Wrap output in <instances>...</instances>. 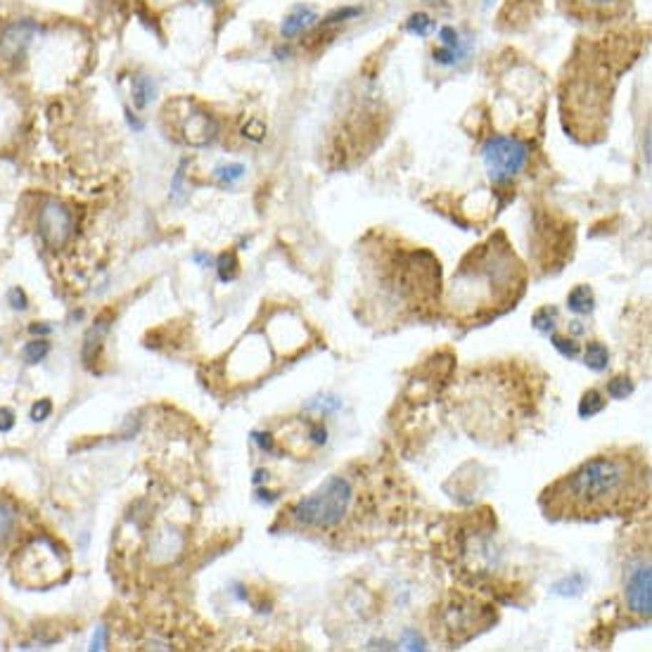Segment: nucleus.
<instances>
[{"label": "nucleus", "instance_id": "f257e3e1", "mask_svg": "<svg viewBox=\"0 0 652 652\" xmlns=\"http://www.w3.org/2000/svg\"><path fill=\"white\" fill-rule=\"evenodd\" d=\"M648 501V465L631 451H612L591 458L553 481L541 506L553 520H598L624 515Z\"/></svg>", "mask_w": 652, "mask_h": 652}, {"label": "nucleus", "instance_id": "f03ea898", "mask_svg": "<svg viewBox=\"0 0 652 652\" xmlns=\"http://www.w3.org/2000/svg\"><path fill=\"white\" fill-rule=\"evenodd\" d=\"M522 287L524 273L520 259L506 242L498 247L496 240H491L465 256L451 283L448 306L463 318L496 316L503 309L515 306Z\"/></svg>", "mask_w": 652, "mask_h": 652}, {"label": "nucleus", "instance_id": "7ed1b4c3", "mask_svg": "<svg viewBox=\"0 0 652 652\" xmlns=\"http://www.w3.org/2000/svg\"><path fill=\"white\" fill-rule=\"evenodd\" d=\"M353 488L342 474H332L292 508V520L304 529H332L349 513Z\"/></svg>", "mask_w": 652, "mask_h": 652}, {"label": "nucleus", "instance_id": "20e7f679", "mask_svg": "<svg viewBox=\"0 0 652 652\" xmlns=\"http://www.w3.org/2000/svg\"><path fill=\"white\" fill-rule=\"evenodd\" d=\"M481 154H484V166H486L488 176H491V181L506 183L527 166L529 145L517 138L493 136L486 140Z\"/></svg>", "mask_w": 652, "mask_h": 652}, {"label": "nucleus", "instance_id": "39448f33", "mask_svg": "<svg viewBox=\"0 0 652 652\" xmlns=\"http://www.w3.org/2000/svg\"><path fill=\"white\" fill-rule=\"evenodd\" d=\"M39 235L50 249H62L74 235V214L66 204L48 199L39 211Z\"/></svg>", "mask_w": 652, "mask_h": 652}, {"label": "nucleus", "instance_id": "423d86ee", "mask_svg": "<svg viewBox=\"0 0 652 652\" xmlns=\"http://www.w3.org/2000/svg\"><path fill=\"white\" fill-rule=\"evenodd\" d=\"M39 34L41 24L31 17H21L5 24L0 29V57L5 62H21Z\"/></svg>", "mask_w": 652, "mask_h": 652}, {"label": "nucleus", "instance_id": "0eeeda50", "mask_svg": "<svg viewBox=\"0 0 652 652\" xmlns=\"http://www.w3.org/2000/svg\"><path fill=\"white\" fill-rule=\"evenodd\" d=\"M652 572H650V565H638L631 572L626 581V605L628 610L633 614H638V617H650L652 612Z\"/></svg>", "mask_w": 652, "mask_h": 652}, {"label": "nucleus", "instance_id": "6e6552de", "mask_svg": "<svg viewBox=\"0 0 652 652\" xmlns=\"http://www.w3.org/2000/svg\"><path fill=\"white\" fill-rule=\"evenodd\" d=\"M560 5L576 19H612L624 12L626 0H560Z\"/></svg>", "mask_w": 652, "mask_h": 652}, {"label": "nucleus", "instance_id": "1a4fd4ad", "mask_svg": "<svg viewBox=\"0 0 652 652\" xmlns=\"http://www.w3.org/2000/svg\"><path fill=\"white\" fill-rule=\"evenodd\" d=\"M181 133H183L185 143H190L195 147L209 145L214 136H216V121H214V116L209 112L192 109V112H188V116L183 119Z\"/></svg>", "mask_w": 652, "mask_h": 652}, {"label": "nucleus", "instance_id": "9d476101", "mask_svg": "<svg viewBox=\"0 0 652 652\" xmlns=\"http://www.w3.org/2000/svg\"><path fill=\"white\" fill-rule=\"evenodd\" d=\"M316 19L318 17L311 10H304V7H299V10H294L292 14H287L285 21H283V26H280V31H283L285 39H292V36H299L304 29L314 26Z\"/></svg>", "mask_w": 652, "mask_h": 652}, {"label": "nucleus", "instance_id": "9b49d317", "mask_svg": "<svg viewBox=\"0 0 652 652\" xmlns=\"http://www.w3.org/2000/svg\"><path fill=\"white\" fill-rule=\"evenodd\" d=\"M131 93H133V102H136V107H147L154 98H157V86H154V81L150 76L138 74V76L133 79Z\"/></svg>", "mask_w": 652, "mask_h": 652}, {"label": "nucleus", "instance_id": "f8f14e48", "mask_svg": "<svg viewBox=\"0 0 652 652\" xmlns=\"http://www.w3.org/2000/svg\"><path fill=\"white\" fill-rule=\"evenodd\" d=\"M107 330H109V323L105 321V318H100V321L95 323L91 330H88L86 342H84V361H86V363H91V358L95 356V351L100 349L102 337L107 335Z\"/></svg>", "mask_w": 652, "mask_h": 652}, {"label": "nucleus", "instance_id": "ddd939ff", "mask_svg": "<svg viewBox=\"0 0 652 652\" xmlns=\"http://www.w3.org/2000/svg\"><path fill=\"white\" fill-rule=\"evenodd\" d=\"M567 306L574 311V314H591L593 311V292L588 285H579L574 287L567 296Z\"/></svg>", "mask_w": 652, "mask_h": 652}, {"label": "nucleus", "instance_id": "4468645a", "mask_svg": "<svg viewBox=\"0 0 652 652\" xmlns=\"http://www.w3.org/2000/svg\"><path fill=\"white\" fill-rule=\"evenodd\" d=\"M583 363H586L591 370H596V373H603L607 368V363H610V351H607L605 344L588 342L586 353H583Z\"/></svg>", "mask_w": 652, "mask_h": 652}, {"label": "nucleus", "instance_id": "2eb2a0df", "mask_svg": "<svg viewBox=\"0 0 652 652\" xmlns=\"http://www.w3.org/2000/svg\"><path fill=\"white\" fill-rule=\"evenodd\" d=\"M48 353H50L48 339H34V342L24 344V349H21V358H24L29 366H36V363H41Z\"/></svg>", "mask_w": 652, "mask_h": 652}, {"label": "nucleus", "instance_id": "dca6fc26", "mask_svg": "<svg viewBox=\"0 0 652 652\" xmlns=\"http://www.w3.org/2000/svg\"><path fill=\"white\" fill-rule=\"evenodd\" d=\"M605 408V398L600 391L591 389L586 394L581 396V403H579V415L581 418H593V415H598L600 411Z\"/></svg>", "mask_w": 652, "mask_h": 652}, {"label": "nucleus", "instance_id": "f3484780", "mask_svg": "<svg viewBox=\"0 0 652 652\" xmlns=\"http://www.w3.org/2000/svg\"><path fill=\"white\" fill-rule=\"evenodd\" d=\"M555 321H558V309H553V306L538 309L536 314H533V318H531L533 328L541 330V332H546V335L555 330Z\"/></svg>", "mask_w": 652, "mask_h": 652}, {"label": "nucleus", "instance_id": "a211bd4d", "mask_svg": "<svg viewBox=\"0 0 652 652\" xmlns=\"http://www.w3.org/2000/svg\"><path fill=\"white\" fill-rule=\"evenodd\" d=\"M244 176V166L242 164H226V166H216L214 169V178L224 185H233Z\"/></svg>", "mask_w": 652, "mask_h": 652}, {"label": "nucleus", "instance_id": "6ab92c4d", "mask_svg": "<svg viewBox=\"0 0 652 652\" xmlns=\"http://www.w3.org/2000/svg\"><path fill=\"white\" fill-rule=\"evenodd\" d=\"M14 522H17V520H14V510L0 501V546H3L5 541L12 536Z\"/></svg>", "mask_w": 652, "mask_h": 652}, {"label": "nucleus", "instance_id": "aec40b11", "mask_svg": "<svg viewBox=\"0 0 652 652\" xmlns=\"http://www.w3.org/2000/svg\"><path fill=\"white\" fill-rule=\"evenodd\" d=\"M607 394L612 398H626L628 394H633V382L628 377H614L607 384Z\"/></svg>", "mask_w": 652, "mask_h": 652}, {"label": "nucleus", "instance_id": "412c9836", "mask_svg": "<svg viewBox=\"0 0 652 652\" xmlns=\"http://www.w3.org/2000/svg\"><path fill=\"white\" fill-rule=\"evenodd\" d=\"M235 276H237V256L233 254H221V259H219V278L224 280V283H228V280H235Z\"/></svg>", "mask_w": 652, "mask_h": 652}, {"label": "nucleus", "instance_id": "4be33fe9", "mask_svg": "<svg viewBox=\"0 0 652 652\" xmlns=\"http://www.w3.org/2000/svg\"><path fill=\"white\" fill-rule=\"evenodd\" d=\"M583 586V576L581 574H574L572 579H565V581H558L553 586V591L558 593V596H576V593L581 591Z\"/></svg>", "mask_w": 652, "mask_h": 652}, {"label": "nucleus", "instance_id": "5701e85b", "mask_svg": "<svg viewBox=\"0 0 652 652\" xmlns=\"http://www.w3.org/2000/svg\"><path fill=\"white\" fill-rule=\"evenodd\" d=\"M551 339H553V346L565 356V358H576V356H579V344H576L574 339H565L560 335H553Z\"/></svg>", "mask_w": 652, "mask_h": 652}, {"label": "nucleus", "instance_id": "b1692460", "mask_svg": "<svg viewBox=\"0 0 652 652\" xmlns=\"http://www.w3.org/2000/svg\"><path fill=\"white\" fill-rule=\"evenodd\" d=\"M432 29V19L427 14H413L408 19V31L418 34V36H427V31Z\"/></svg>", "mask_w": 652, "mask_h": 652}, {"label": "nucleus", "instance_id": "393cba45", "mask_svg": "<svg viewBox=\"0 0 652 652\" xmlns=\"http://www.w3.org/2000/svg\"><path fill=\"white\" fill-rule=\"evenodd\" d=\"M50 413H53V401H50V398H41L39 403H34L31 420L34 422H43V420L50 418Z\"/></svg>", "mask_w": 652, "mask_h": 652}, {"label": "nucleus", "instance_id": "a878e982", "mask_svg": "<svg viewBox=\"0 0 652 652\" xmlns=\"http://www.w3.org/2000/svg\"><path fill=\"white\" fill-rule=\"evenodd\" d=\"M7 301H10V306L14 311H26V306H29V299L21 287H12V290L7 292Z\"/></svg>", "mask_w": 652, "mask_h": 652}, {"label": "nucleus", "instance_id": "bb28decb", "mask_svg": "<svg viewBox=\"0 0 652 652\" xmlns=\"http://www.w3.org/2000/svg\"><path fill=\"white\" fill-rule=\"evenodd\" d=\"M439 39H441L443 46L451 48V50H458V46H461V41H458V34H456L451 26H443V29H441V31H439Z\"/></svg>", "mask_w": 652, "mask_h": 652}, {"label": "nucleus", "instance_id": "cd10ccee", "mask_svg": "<svg viewBox=\"0 0 652 652\" xmlns=\"http://www.w3.org/2000/svg\"><path fill=\"white\" fill-rule=\"evenodd\" d=\"M107 646V628L105 626H98L93 633V643H91V650H105Z\"/></svg>", "mask_w": 652, "mask_h": 652}, {"label": "nucleus", "instance_id": "c85d7f7f", "mask_svg": "<svg viewBox=\"0 0 652 652\" xmlns=\"http://www.w3.org/2000/svg\"><path fill=\"white\" fill-rule=\"evenodd\" d=\"M14 427V413L10 408H0V432H10Z\"/></svg>", "mask_w": 652, "mask_h": 652}, {"label": "nucleus", "instance_id": "c756f323", "mask_svg": "<svg viewBox=\"0 0 652 652\" xmlns=\"http://www.w3.org/2000/svg\"><path fill=\"white\" fill-rule=\"evenodd\" d=\"M254 439L259 441V446H261L264 451H271V448H273V439H271V434H254Z\"/></svg>", "mask_w": 652, "mask_h": 652}, {"label": "nucleus", "instance_id": "7c9ffc66", "mask_svg": "<svg viewBox=\"0 0 652 652\" xmlns=\"http://www.w3.org/2000/svg\"><path fill=\"white\" fill-rule=\"evenodd\" d=\"M29 332H31V335H50L53 328H50V325H31Z\"/></svg>", "mask_w": 652, "mask_h": 652}]
</instances>
